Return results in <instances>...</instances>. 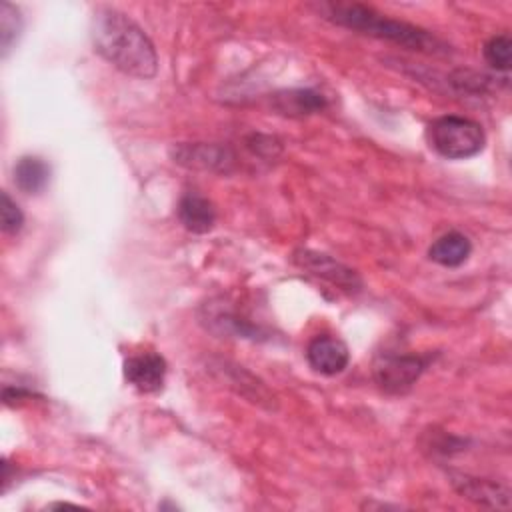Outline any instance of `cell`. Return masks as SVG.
Returning a JSON list of instances; mask_svg holds the SVG:
<instances>
[{"mask_svg": "<svg viewBox=\"0 0 512 512\" xmlns=\"http://www.w3.org/2000/svg\"><path fill=\"white\" fill-rule=\"evenodd\" d=\"M322 12L328 20L334 24L360 30L364 34L390 40L394 44H400L408 50H418L426 54H444L446 44L440 42L436 36L428 34L426 30L412 26L408 22L392 20L388 16L378 14L370 6L362 4H324Z\"/></svg>", "mask_w": 512, "mask_h": 512, "instance_id": "2", "label": "cell"}, {"mask_svg": "<svg viewBox=\"0 0 512 512\" xmlns=\"http://www.w3.org/2000/svg\"><path fill=\"white\" fill-rule=\"evenodd\" d=\"M326 106V98L314 90H288L274 96V108L288 116L316 114Z\"/></svg>", "mask_w": 512, "mask_h": 512, "instance_id": "11", "label": "cell"}, {"mask_svg": "<svg viewBox=\"0 0 512 512\" xmlns=\"http://www.w3.org/2000/svg\"><path fill=\"white\" fill-rule=\"evenodd\" d=\"M50 166L38 156H24L14 166V182L26 194H38L46 188Z\"/></svg>", "mask_w": 512, "mask_h": 512, "instance_id": "12", "label": "cell"}, {"mask_svg": "<svg viewBox=\"0 0 512 512\" xmlns=\"http://www.w3.org/2000/svg\"><path fill=\"white\" fill-rule=\"evenodd\" d=\"M2 230L6 234H18L22 224H24V216L20 212V208L16 206V202L8 196V192H2Z\"/></svg>", "mask_w": 512, "mask_h": 512, "instance_id": "16", "label": "cell"}, {"mask_svg": "<svg viewBox=\"0 0 512 512\" xmlns=\"http://www.w3.org/2000/svg\"><path fill=\"white\" fill-rule=\"evenodd\" d=\"M306 358L308 364L326 376H334L340 374L350 360V352L348 346L334 336H316L314 340H310L308 348H306Z\"/></svg>", "mask_w": 512, "mask_h": 512, "instance_id": "7", "label": "cell"}, {"mask_svg": "<svg viewBox=\"0 0 512 512\" xmlns=\"http://www.w3.org/2000/svg\"><path fill=\"white\" fill-rule=\"evenodd\" d=\"M484 60L502 72L510 70L512 64V40L508 34H496L484 44Z\"/></svg>", "mask_w": 512, "mask_h": 512, "instance_id": "14", "label": "cell"}, {"mask_svg": "<svg viewBox=\"0 0 512 512\" xmlns=\"http://www.w3.org/2000/svg\"><path fill=\"white\" fill-rule=\"evenodd\" d=\"M20 32H22V18H20V12H18L10 2H2V8H0L2 56H8L12 44L18 40Z\"/></svg>", "mask_w": 512, "mask_h": 512, "instance_id": "15", "label": "cell"}, {"mask_svg": "<svg viewBox=\"0 0 512 512\" xmlns=\"http://www.w3.org/2000/svg\"><path fill=\"white\" fill-rule=\"evenodd\" d=\"M178 218L186 230L194 234H204L214 228L216 210L208 198L196 192H186L178 202Z\"/></svg>", "mask_w": 512, "mask_h": 512, "instance_id": "9", "label": "cell"}, {"mask_svg": "<svg viewBox=\"0 0 512 512\" xmlns=\"http://www.w3.org/2000/svg\"><path fill=\"white\" fill-rule=\"evenodd\" d=\"M176 162L186 166H198V168H220L226 170V164L230 162L228 152L224 148L198 144V146H180L174 154Z\"/></svg>", "mask_w": 512, "mask_h": 512, "instance_id": "13", "label": "cell"}, {"mask_svg": "<svg viewBox=\"0 0 512 512\" xmlns=\"http://www.w3.org/2000/svg\"><path fill=\"white\" fill-rule=\"evenodd\" d=\"M90 36L94 50L124 74L136 78H152L156 74V50L142 28L126 14L112 8L96 10Z\"/></svg>", "mask_w": 512, "mask_h": 512, "instance_id": "1", "label": "cell"}, {"mask_svg": "<svg viewBox=\"0 0 512 512\" xmlns=\"http://www.w3.org/2000/svg\"><path fill=\"white\" fill-rule=\"evenodd\" d=\"M124 376L138 392H158L166 378V362L156 352H140L124 362Z\"/></svg>", "mask_w": 512, "mask_h": 512, "instance_id": "5", "label": "cell"}, {"mask_svg": "<svg viewBox=\"0 0 512 512\" xmlns=\"http://www.w3.org/2000/svg\"><path fill=\"white\" fill-rule=\"evenodd\" d=\"M472 252L470 240L460 234V232H448L434 240V244L428 250V256L432 262L446 266V268H456L468 260Z\"/></svg>", "mask_w": 512, "mask_h": 512, "instance_id": "10", "label": "cell"}, {"mask_svg": "<svg viewBox=\"0 0 512 512\" xmlns=\"http://www.w3.org/2000/svg\"><path fill=\"white\" fill-rule=\"evenodd\" d=\"M450 482L454 490L476 504L490 506V508H508L510 506V492L508 488L486 480V478H474L468 474H450Z\"/></svg>", "mask_w": 512, "mask_h": 512, "instance_id": "8", "label": "cell"}, {"mask_svg": "<svg viewBox=\"0 0 512 512\" xmlns=\"http://www.w3.org/2000/svg\"><path fill=\"white\" fill-rule=\"evenodd\" d=\"M430 146L448 160H462L484 148L486 136L478 122L464 116H442L428 126Z\"/></svg>", "mask_w": 512, "mask_h": 512, "instance_id": "3", "label": "cell"}, {"mask_svg": "<svg viewBox=\"0 0 512 512\" xmlns=\"http://www.w3.org/2000/svg\"><path fill=\"white\" fill-rule=\"evenodd\" d=\"M428 358L418 354H386L374 366L376 384L390 394L408 392L420 378Z\"/></svg>", "mask_w": 512, "mask_h": 512, "instance_id": "4", "label": "cell"}, {"mask_svg": "<svg viewBox=\"0 0 512 512\" xmlns=\"http://www.w3.org/2000/svg\"><path fill=\"white\" fill-rule=\"evenodd\" d=\"M294 262L300 268H304V270H308V272H312V274H316V276H320V278H324V280H328V282H332V284H336L344 290H358L362 286V282H360V278L356 276L354 270L346 268L344 264L336 262L334 258H330L326 254L302 250V252L294 254Z\"/></svg>", "mask_w": 512, "mask_h": 512, "instance_id": "6", "label": "cell"}]
</instances>
